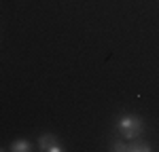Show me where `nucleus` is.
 Instances as JSON below:
<instances>
[{
    "label": "nucleus",
    "instance_id": "nucleus-1",
    "mask_svg": "<svg viewBox=\"0 0 159 152\" xmlns=\"http://www.w3.org/2000/svg\"><path fill=\"white\" fill-rule=\"evenodd\" d=\"M115 129L123 139H134L144 133V120L138 114H121L115 123Z\"/></svg>",
    "mask_w": 159,
    "mask_h": 152
},
{
    "label": "nucleus",
    "instance_id": "nucleus-2",
    "mask_svg": "<svg viewBox=\"0 0 159 152\" xmlns=\"http://www.w3.org/2000/svg\"><path fill=\"white\" fill-rule=\"evenodd\" d=\"M110 150L115 152H151L153 150V146L144 141V139L140 137H134V139H127V141H119V139H115V141H110L108 146Z\"/></svg>",
    "mask_w": 159,
    "mask_h": 152
},
{
    "label": "nucleus",
    "instance_id": "nucleus-3",
    "mask_svg": "<svg viewBox=\"0 0 159 152\" xmlns=\"http://www.w3.org/2000/svg\"><path fill=\"white\" fill-rule=\"evenodd\" d=\"M36 148L40 152H64V146H61V141L53 133H43L40 137H38V144Z\"/></svg>",
    "mask_w": 159,
    "mask_h": 152
},
{
    "label": "nucleus",
    "instance_id": "nucleus-4",
    "mask_svg": "<svg viewBox=\"0 0 159 152\" xmlns=\"http://www.w3.org/2000/svg\"><path fill=\"white\" fill-rule=\"evenodd\" d=\"M9 150L11 152H32L34 150V146H32V141L30 139H13L11 146H9Z\"/></svg>",
    "mask_w": 159,
    "mask_h": 152
}]
</instances>
